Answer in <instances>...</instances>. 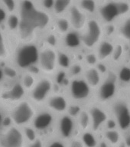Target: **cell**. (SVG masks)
Masks as SVG:
<instances>
[{
    "mask_svg": "<svg viewBox=\"0 0 130 147\" xmlns=\"http://www.w3.org/2000/svg\"><path fill=\"white\" fill-rule=\"evenodd\" d=\"M18 34L23 41H31L51 23V16L38 9L32 0H22L19 5Z\"/></svg>",
    "mask_w": 130,
    "mask_h": 147,
    "instance_id": "cell-1",
    "label": "cell"
},
{
    "mask_svg": "<svg viewBox=\"0 0 130 147\" xmlns=\"http://www.w3.org/2000/svg\"><path fill=\"white\" fill-rule=\"evenodd\" d=\"M106 107L117 123V128L122 133L130 129V96L123 89H120L118 96Z\"/></svg>",
    "mask_w": 130,
    "mask_h": 147,
    "instance_id": "cell-2",
    "label": "cell"
},
{
    "mask_svg": "<svg viewBox=\"0 0 130 147\" xmlns=\"http://www.w3.org/2000/svg\"><path fill=\"white\" fill-rule=\"evenodd\" d=\"M120 87L117 80L116 71L110 68L103 77L100 84L95 90L96 102L107 106L119 93Z\"/></svg>",
    "mask_w": 130,
    "mask_h": 147,
    "instance_id": "cell-3",
    "label": "cell"
},
{
    "mask_svg": "<svg viewBox=\"0 0 130 147\" xmlns=\"http://www.w3.org/2000/svg\"><path fill=\"white\" fill-rule=\"evenodd\" d=\"M80 37L82 45L88 50H93L104 38L103 24L96 17L88 18Z\"/></svg>",
    "mask_w": 130,
    "mask_h": 147,
    "instance_id": "cell-4",
    "label": "cell"
},
{
    "mask_svg": "<svg viewBox=\"0 0 130 147\" xmlns=\"http://www.w3.org/2000/svg\"><path fill=\"white\" fill-rule=\"evenodd\" d=\"M38 48L34 44L25 43L18 48L15 55V63L21 69H29L38 61Z\"/></svg>",
    "mask_w": 130,
    "mask_h": 147,
    "instance_id": "cell-5",
    "label": "cell"
},
{
    "mask_svg": "<svg viewBox=\"0 0 130 147\" xmlns=\"http://www.w3.org/2000/svg\"><path fill=\"white\" fill-rule=\"evenodd\" d=\"M96 16L103 25L117 23L121 18L117 0H104L99 3Z\"/></svg>",
    "mask_w": 130,
    "mask_h": 147,
    "instance_id": "cell-6",
    "label": "cell"
},
{
    "mask_svg": "<svg viewBox=\"0 0 130 147\" xmlns=\"http://www.w3.org/2000/svg\"><path fill=\"white\" fill-rule=\"evenodd\" d=\"M93 90L84 78H74L69 84V91L73 100L77 102L89 100L93 95Z\"/></svg>",
    "mask_w": 130,
    "mask_h": 147,
    "instance_id": "cell-7",
    "label": "cell"
},
{
    "mask_svg": "<svg viewBox=\"0 0 130 147\" xmlns=\"http://www.w3.org/2000/svg\"><path fill=\"white\" fill-rule=\"evenodd\" d=\"M34 109L28 101H20L11 113V120L18 126H24L28 123L34 117Z\"/></svg>",
    "mask_w": 130,
    "mask_h": 147,
    "instance_id": "cell-8",
    "label": "cell"
},
{
    "mask_svg": "<svg viewBox=\"0 0 130 147\" xmlns=\"http://www.w3.org/2000/svg\"><path fill=\"white\" fill-rule=\"evenodd\" d=\"M39 70L43 73L51 75L54 74L57 67V52L54 48L48 47L39 52Z\"/></svg>",
    "mask_w": 130,
    "mask_h": 147,
    "instance_id": "cell-9",
    "label": "cell"
},
{
    "mask_svg": "<svg viewBox=\"0 0 130 147\" xmlns=\"http://www.w3.org/2000/svg\"><path fill=\"white\" fill-rule=\"evenodd\" d=\"M90 117V127L92 130L96 133L105 127L108 119L110 117L106 106L96 103L92 105L88 110Z\"/></svg>",
    "mask_w": 130,
    "mask_h": 147,
    "instance_id": "cell-10",
    "label": "cell"
},
{
    "mask_svg": "<svg viewBox=\"0 0 130 147\" xmlns=\"http://www.w3.org/2000/svg\"><path fill=\"white\" fill-rule=\"evenodd\" d=\"M54 88L52 80L48 78H43L36 82L31 90L30 97L37 104L44 103L48 99Z\"/></svg>",
    "mask_w": 130,
    "mask_h": 147,
    "instance_id": "cell-11",
    "label": "cell"
},
{
    "mask_svg": "<svg viewBox=\"0 0 130 147\" xmlns=\"http://www.w3.org/2000/svg\"><path fill=\"white\" fill-rule=\"evenodd\" d=\"M24 136L19 129L11 127L0 138V147H23Z\"/></svg>",
    "mask_w": 130,
    "mask_h": 147,
    "instance_id": "cell-12",
    "label": "cell"
},
{
    "mask_svg": "<svg viewBox=\"0 0 130 147\" xmlns=\"http://www.w3.org/2000/svg\"><path fill=\"white\" fill-rule=\"evenodd\" d=\"M68 20L74 31L81 32L86 26L88 18L78 5H71L69 9Z\"/></svg>",
    "mask_w": 130,
    "mask_h": 147,
    "instance_id": "cell-13",
    "label": "cell"
},
{
    "mask_svg": "<svg viewBox=\"0 0 130 147\" xmlns=\"http://www.w3.org/2000/svg\"><path fill=\"white\" fill-rule=\"evenodd\" d=\"M115 44H116V41L114 40L104 38L97 45V46L95 48H96L95 53L98 57L99 62L108 63L114 51Z\"/></svg>",
    "mask_w": 130,
    "mask_h": 147,
    "instance_id": "cell-14",
    "label": "cell"
},
{
    "mask_svg": "<svg viewBox=\"0 0 130 147\" xmlns=\"http://www.w3.org/2000/svg\"><path fill=\"white\" fill-rule=\"evenodd\" d=\"M128 45L122 43L119 41H116L115 48L110 59L108 61V64L110 68L117 69L118 67L126 61Z\"/></svg>",
    "mask_w": 130,
    "mask_h": 147,
    "instance_id": "cell-15",
    "label": "cell"
},
{
    "mask_svg": "<svg viewBox=\"0 0 130 147\" xmlns=\"http://www.w3.org/2000/svg\"><path fill=\"white\" fill-rule=\"evenodd\" d=\"M116 41L130 45V15L120 18L117 23Z\"/></svg>",
    "mask_w": 130,
    "mask_h": 147,
    "instance_id": "cell-16",
    "label": "cell"
},
{
    "mask_svg": "<svg viewBox=\"0 0 130 147\" xmlns=\"http://www.w3.org/2000/svg\"><path fill=\"white\" fill-rule=\"evenodd\" d=\"M47 105L50 110L59 113L66 112L69 107L66 97L61 94H57L48 97L47 100Z\"/></svg>",
    "mask_w": 130,
    "mask_h": 147,
    "instance_id": "cell-17",
    "label": "cell"
},
{
    "mask_svg": "<svg viewBox=\"0 0 130 147\" xmlns=\"http://www.w3.org/2000/svg\"><path fill=\"white\" fill-rule=\"evenodd\" d=\"M84 80L94 90L100 84L103 77L96 67H87L84 71Z\"/></svg>",
    "mask_w": 130,
    "mask_h": 147,
    "instance_id": "cell-18",
    "label": "cell"
},
{
    "mask_svg": "<svg viewBox=\"0 0 130 147\" xmlns=\"http://www.w3.org/2000/svg\"><path fill=\"white\" fill-rule=\"evenodd\" d=\"M117 80L120 88H127L130 87V63L125 61L115 69Z\"/></svg>",
    "mask_w": 130,
    "mask_h": 147,
    "instance_id": "cell-19",
    "label": "cell"
},
{
    "mask_svg": "<svg viewBox=\"0 0 130 147\" xmlns=\"http://www.w3.org/2000/svg\"><path fill=\"white\" fill-rule=\"evenodd\" d=\"M25 95V89L22 83H15L5 93V97L11 102H19Z\"/></svg>",
    "mask_w": 130,
    "mask_h": 147,
    "instance_id": "cell-20",
    "label": "cell"
},
{
    "mask_svg": "<svg viewBox=\"0 0 130 147\" xmlns=\"http://www.w3.org/2000/svg\"><path fill=\"white\" fill-rule=\"evenodd\" d=\"M53 121V115L51 113L44 111L40 113L35 117L34 119V126L38 130H44L50 127Z\"/></svg>",
    "mask_w": 130,
    "mask_h": 147,
    "instance_id": "cell-21",
    "label": "cell"
},
{
    "mask_svg": "<svg viewBox=\"0 0 130 147\" xmlns=\"http://www.w3.org/2000/svg\"><path fill=\"white\" fill-rule=\"evenodd\" d=\"M60 133L64 138H70L74 130V122L71 116H64L59 122Z\"/></svg>",
    "mask_w": 130,
    "mask_h": 147,
    "instance_id": "cell-22",
    "label": "cell"
},
{
    "mask_svg": "<svg viewBox=\"0 0 130 147\" xmlns=\"http://www.w3.org/2000/svg\"><path fill=\"white\" fill-rule=\"evenodd\" d=\"M104 140L112 147L117 146L123 141V133L118 128L106 129L103 133Z\"/></svg>",
    "mask_w": 130,
    "mask_h": 147,
    "instance_id": "cell-23",
    "label": "cell"
},
{
    "mask_svg": "<svg viewBox=\"0 0 130 147\" xmlns=\"http://www.w3.org/2000/svg\"><path fill=\"white\" fill-rule=\"evenodd\" d=\"M64 45L67 48L71 49H77L82 45L81 37L79 32L71 31L64 34Z\"/></svg>",
    "mask_w": 130,
    "mask_h": 147,
    "instance_id": "cell-24",
    "label": "cell"
},
{
    "mask_svg": "<svg viewBox=\"0 0 130 147\" xmlns=\"http://www.w3.org/2000/svg\"><path fill=\"white\" fill-rule=\"evenodd\" d=\"M78 6L87 16H96L99 3L96 0H80Z\"/></svg>",
    "mask_w": 130,
    "mask_h": 147,
    "instance_id": "cell-25",
    "label": "cell"
},
{
    "mask_svg": "<svg viewBox=\"0 0 130 147\" xmlns=\"http://www.w3.org/2000/svg\"><path fill=\"white\" fill-rule=\"evenodd\" d=\"M73 0H55L53 11L57 16H61L66 12L72 5Z\"/></svg>",
    "mask_w": 130,
    "mask_h": 147,
    "instance_id": "cell-26",
    "label": "cell"
},
{
    "mask_svg": "<svg viewBox=\"0 0 130 147\" xmlns=\"http://www.w3.org/2000/svg\"><path fill=\"white\" fill-rule=\"evenodd\" d=\"M57 65L62 69H69L71 66V57L65 52H57Z\"/></svg>",
    "mask_w": 130,
    "mask_h": 147,
    "instance_id": "cell-27",
    "label": "cell"
},
{
    "mask_svg": "<svg viewBox=\"0 0 130 147\" xmlns=\"http://www.w3.org/2000/svg\"><path fill=\"white\" fill-rule=\"evenodd\" d=\"M84 146L87 147H97L98 141L96 136L90 132H85L82 136V141Z\"/></svg>",
    "mask_w": 130,
    "mask_h": 147,
    "instance_id": "cell-28",
    "label": "cell"
},
{
    "mask_svg": "<svg viewBox=\"0 0 130 147\" xmlns=\"http://www.w3.org/2000/svg\"><path fill=\"white\" fill-rule=\"evenodd\" d=\"M78 120L80 127L84 130H87V129L90 127V117L88 110H81L80 114L78 115Z\"/></svg>",
    "mask_w": 130,
    "mask_h": 147,
    "instance_id": "cell-29",
    "label": "cell"
},
{
    "mask_svg": "<svg viewBox=\"0 0 130 147\" xmlns=\"http://www.w3.org/2000/svg\"><path fill=\"white\" fill-rule=\"evenodd\" d=\"M57 32L61 34H66L67 32H70L71 28V23L67 18H60L57 20L56 22Z\"/></svg>",
    "mask_w": 130,
    "mask_h": 147,
    "instance_id": "cell-30",
    "label": "cell"
},
{
    "mask_svg": "<svg viewBox=\"0 0 130 147\" xmlns=\"http://www.w3.org/2000/svg\"><path fill=\"white\" fill-rule=\"evenodd\" d=\"M117 2L121 18L130 15V0H117Z\"/></svg>",
    "mask_w": 130,
    "mask_h": 147,
    "instance_id": "cell-31",
    "label": "cell"
},
{
    "mask_svg": "<svg viewBox=\"0 0 130 147\" xmlns=\"http://www.w3.org/2000/svg\"><path fill=\"white\" fill-rule=\"evenodd\" d=\"M35 84H36L35 78L32 73L25 74V75L23 76L22 84L23 87L25 89V90H31L35 85Z\"/></svg>",
    "mask_w": 130,
    "mask_h": 147,
    "instance_id": "cell-32",
    "label": "cell"
},
{
    "mask_svg": "<svg viewBox=\"0 0 130 147\" xmlns=\"http://www.w3.org/2000/svg\"><path fill=\"white\" fill-rule=\"evenodd\" d=\"M7 26L10 31H18L19 25V16L14 13H11L8 16L6 19Z\"/></svg>",
    "mask_w": 130,
    "mask_h": 147,
    "instance_id": "cell-33",
    "label": "cell"
},
{
    "mask_svg": "<svg viewBox=\"0 0 130 147\" xmlns=\"http://www.w3.org/2000/svg\"><path fill=\"white\" fill-rule=\"evenodd\" d=\"M85 61L87 67H96L98 64L99 60L95 52H90L85 55Z\"/></svg>",
    "mask_w": 130,
    "mask_h": 147,
    "instance_id": "cell-34",
    "label": "cell"
},
{
    "mask_svg": "<svg viewBox=\"0 0 130 147\" xmlns=\"http://www.w3.org/2000/svg\"><path fill=\"white\" fill-rule=\"evenodd\" d=\"M2 3L7 12L14 13V11H15L17 6L15 0H2Z\"/></svg>",
    "mask_w": 130,
    "mask_h": 147,
    "instance_id": "cell-35",
    "label": "cell"
},
{
    "mask_svg": "<svg viewBox=\"0 0 130 147\" xmlns=\"http://www.w3.org/2000/svg\"><path fill=\"white\" fill-rule=\"evenodd\" d=\"M70 72L74 78H78L81 74H84V69L80 64H74L70 67Z\"/></svg>",
    "mask_w": 130,
    "mask_h": 147,
    "instance_id": "cell-36",
    "label": "cell"
},
{
    "mask_svg": "<svg viewBox=\"0 0 130 147\" xmlns=\"http://www.w3.org/2000/svg\"><path fill=\"white\" fill-rule=\"evenodd\" d=\"M7 55V48L5 39L2 32L0 31V59H3L6 57Z\"/></svg>",
    "mask_w": 130,
    "mask_h": 147,
    "instance_id": "cell-37",
    "label": "cell"
},
{
    "mask_svg": "<svg viewBox=\"0 0 130 147\" xmlns=\"http://www.w3.org/2000/svg\"><path fill=\"white\" fill-rule=\"evenodd\" d=\"M67 110L69 112V116H71V117H78V115L80 114L82 109L80 107V106L77 105V104H74V105L69 106Z\"/></svg>",
    "mask_w": 130,
    "mask_h": 147,
    "instance_id": "cell-38",
    "label": "cell"
},
{
    "mask_svg": "<svg viewBox=\"0 0 130 147\" xmlns=\"http://www.w3.org/2000/svg\"><path fill=\"white\" fill-rule=\"evenodd\" d=\"M25 136L27 137V139L29 140L30 142H33L36 140V133H35L34 129L31 128V127L25 128Z\"/></svg>",
    "mask_w": 130,
    "mask_h": 147,
    "instance_id": "cell-39",
    "label": "cell"
},
{
    "mask_svg": "<svg viewBox=\"0 0 130 147\" xmlns=\"http://www.w3.org/2000/svg\"><path fill=\"white\" fill-rule=\"evenodd\" d=\"M3 73H4V75L5 74L9 78H15L17 76L15 69H14L11 67H5V68L3 70Z\"/></svg>",
    "mask_w": 130,
    "mask_h": 147,
    "instance_id": "cell-40",
    "label": "cell"
},
{
    "mask_svg": "<svg viewBox=\"0 0 130 147\" xmlns=\"http://www.w3.org/2000/svg\"><path fill=\"white\" fill-rule=\"evenodd\" d=\"M54 3H55V0H41V5L44 9L46 10L53 9Z\"/></svg>",
    "mask_w": 130,
    "mask_h": 147,
    "instance_id": "cell-41",
    "label": "cell"
},
{
    "mask_svg": "<svg viewBox=\"0 0 130 147\" xmlns=\"http://www.w3.org/2000/svg\"><path fill=\"white\" fill-rule=\"evenodd\" d=\"M8 18V14L6 10L4 9L3 6H0V25H2L5 22H6Z\"/></svg>",
    "mask_w": 130,
    "mask_h": 147,
    "instance_id": "cell-42",
    "label": "cell"
},
{
    "mask_svg": "<svg viewBox=\"0 0 130 147\" xmlns=\"http://www.w3.org/2000/svg\"><path fill=\"white\" fill-rule=\"evenodd\" d=\"M48 42L50 45V47L53 48L57 44V39H56V38L54 35H51V36L48 37Z\"/></svg>",
    "mask_w": 130,
    "mask_h": 147,
    "instance_id": "cell-43",
    "label": "cell"
},
{
    "mask_svg": "<svg viewBox=\"0 0 130 147\" xmlns=\"http://www.w3.org/2000/svg\"><path fill=\"white\" fill-rule=\"evenodd\" d=\"M29 147H43V144H42V142L40 140H36L32 142V144L30 145Z\"/></svg>",
    "mask_w": 130,
    "mask_h": 147,
    "instance_id": "cell-44",
    "label": "cell"
},
{
    "mask_svg": "<svg viewBox=\"0 0 130 147\" xmlns=\"http://www.w3.org/2000/svg\"><path fill=\"white\" fill-rule=\"evenodd\" d=\"M69 147H84V144L80 140H75L71 142V144L70 145Z\"/></svg>",
    "mask_w": 130,
    "mask_h": 147,
    "instance_id": "cell-45",
    "label": "cell"
},
{
    "mask_svg": "<svg viewBox=\"0 0 130 147\" xmlns=\"http://www.w3.org/2000/svg\"><path fill=\"white\" fill-rule=\"evenodd\" d=\"M49 147H65L64 143L59 141H55V142H51L49 146Z\"/></svg>",
    "mask_w": 130,
    "mask_h": 147,
    "instance_id": "cell-46",
    "label": "cell"
},
{
    "mask_svg": "<svg viewBox=\"0 0 130 147\" xmlns=\"http://www.w3.org/2000/svg\"><path fill=\"white\" fill-rule=\"evenodd\" d=\"M126 61L130 63V45L128 46L127 48V55H126Z\"/></svg>",
    "mask_w": 130,
    "mask_h": 147,
    "instance_id": "cell-47",
    "label": "cell"
},
{
    "mask_svg": "<svg viewBox=\"0 0 130 147\" xmlns=\"http://www.w3.org/2000/svg\"><path fill=\"white\" fill-rule=\"evenodd\" d=\"M99 147H109V144L104 140L99 144Z\"/></svg>",
    "mask_w": 130,
    "mask_h": 147,
    "instance_id": "cell-48",
    "label": "cell"
},
{
    "mask_svg": "<svg viewBox=\"0 0 130 147\" xmlns=\"http://www.w3.org/2000/svg\"><path fill=\"white\" fill-rule=\"evenodd\" d=\"M4 123V117H3V115L1 112H0V127L2 126V125Z\"/></svg>",
    "mask_w": 130,
    "mask_h": 147,
    "instance_id": "cell-49",
    "label": "cell"
},
{
    "mask_svg": "<svg viewBox=\"0 0 130 147\" xmlns=\"http://www.w3.org/2000/svg\"><path fill=\"white\" fill-rule=\"evenodd\" d=\"M115 147H127V146H126V143H125L123 140V141H122L119 145H117V146H115Z\"/></svg>",
    "mask_w": 130,
    "mask_h": 147,
    "instance_id": "cell-50",
    "label": "cell"
},
{
    "mask_svg": "<svg viewBox=\"0 0 130 147\" xmlns=\"http://www.w3.org/2000/svg\"><path fill=\"white\" fill-rule=\"evenodd\" d=\"M4 78V73H3V69L0 67V81Z\"/></svg>",
    "mask_w": 130,
    "mask_h": 147,
    "instance_id": "cell-51",
    "label": "cell"
},
{
    "mask_svg": "<svg viewBox=\"0 0 130 147\" xmlns=\"http://www.w3.org/2000/svg\"><path fill=\"white\" fill-rule=\"evenodd\" d=\"M96 1H97V2H98V3H100V2H103V1H104V0H96Z\"/></svg>",
    "mask_w": 130,
    "mask_h": 147,
    "instance_id": "cell-52",
    "label": "cell"
},
{
    "mask_svg": "<svg viewBox=\"0 0 130 147\" xmlns=\"http://www.w3.org/2000/svg\"><path fill=\"white\" fill-rule=\"evenodd\" d=\"M32 1H33V0H32Z\"/></svg>",
    "mask_w": 130,
    "mask_h": 147,
    "instance_id": "cell-53",
    "label": "cell"
}]
</instances>
